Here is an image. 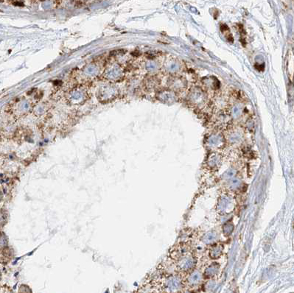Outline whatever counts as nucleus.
I'll return each instance as SVG.
<instances>
[{"label": "nucleus", "instance_id": "f03ea898", "mask_svg": "<svg viewBox=\"0 0 294 293\" xmlns=\"http://www.w3.org/2000/svg\"><path fill=\"white\" fill-rule=\"evenodd\" d=\"M18 293H32V291L28 285L22 284V285L20 286Z\"/></svg>", "mask_w": 294, "mask_h": 293}, {"label": "nucleus", "instance_id": "7ed1b4c3", "mask_svg": "<svg viewBox=\"0 0 294 293\" xmlns=\"http://www.w3.org/2000/svg\"><path fill=\"white\" fill-rule=\"evenodd\" d=\"M7 217L5 214H0V226H4L7 223Z\"/></svg>", "mask_w": 294, "mask_h": 293}, {"label": "nucleus", "instance_id": "20e7f679", "mask_svg": "<svg viewBox=\"0 0 294 293\" xmlns=\"http://www.w3.org/2000/svg\"><path fill=\"white\" fill-rule=\"evenodd\" d=\"M1 199H2V193L0 192V200H1Z\"/></svg>", "mask_w": 294, "mask_h": 293}, {"label": "nucleus", "instance_id": "39448f33", "mask_svg": "<svg viewBox=\"0 0 294 293\" xmlns=\"http://www.w3.org/2000/svg\"><path fill=\"white\" fill-rule=\"evenodd\" d=\"M0 277H1V275H0Z\"/></svg>", "mask_w": 294, "mask_h": 293}, {"label": "nucleus", "instance_id": "f257e3e1", "mask_svg": "<svg viewBox=\"0 0 294 293\" xmlns=\"http://www.w3.org/2000/svg\"><path fill=\"white\" fill-rule=\"evenodd\" d=\"M8 238L4 233H0V246L4 247L8 245Z\"/></svg>", "mask_w": 294, "mask_h": 293}]
</instances>
